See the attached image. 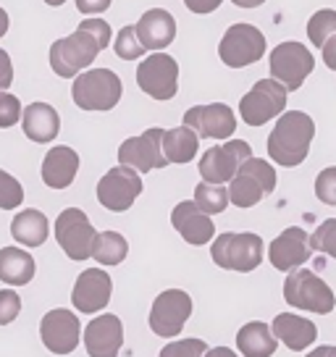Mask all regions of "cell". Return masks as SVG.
Instances as JSON below:
<instances>
[{
	"label": "cell",
	"mask_w": 336,
	"mask_h": 357,
	"mask_svg": "<svg viewBox=\"0 0 336 357\" xmlns=\"http://www.w3.org/2000/svg\"><path fill=\"white\" fill-rule=\"evenodd\" d=\"M108 45H111V24L102 19H84L79 22L77 32L50 45V66L61 79H77L90 63H95V58Z\"/></svg>",
	"instance_id": "cell-1"
},
{
	"label": "cell",
	"mask_w": 336,
	"mask_h": 357,
	"mask_svg": "<svg viewBox=\"0 0 336 357\" xmlns=\"http://www.w3.org/2000/svg\"><path fill=\"white\" fill-rule=\"evenodd\" d=\"M315 137V121L305 111H287L268 134V155L276 166L297 168L305 163Z\"/></svg>",
	"instance_id": "cell-2"
},
{
	"label": "cell",
	"mask_w": 336,
	"mask_h": 357,
	"mask_svg": "<svg viewBox=\"0 0 336 357\" xmlns=\"http://www.w3.org/2000/svg\"><path fill=\"white\" fill-rule=\"evenodd\" d=\"M284 300L294 310L313 312V315H328L336 307L334 289L310 268H297V271L287 273V279H284Z\"/></svg>",
	"instance_id": "cell-3"
},
{
	"label": "cell",
	"mask_w": 336,
	"mask_h": 357,
	"mask_svg": "<svg viewBox=\"0 0 336 357\" xmlns=\"http://www.w3.org/2000/svg\"><path fill=\"white\" fill-rule=\"evenodd\" d=\"M211 257L231 273H252L263 263V239L252 231H226L211 245Z\"/></svg>",
	"instance_id": "cell-4"
},
{
	"label": "cell",
	"mask_w": 336,
	"mask_h": 357,
	"mask_svg": "<svg viewBox=\"0 0 336 357\" xmlns=\"http://www.w3.org/2000/svg\"><path fill=\"white\" fill-rule=\"evenodd\" d=\"M121 79L111 68H90L71 84V98L82 111H111L121 100Z\"/></svg>",
	"instance_id": "cell-5"
},
{
	"label": "cell",
	"mask_w": 336,
	"mask_h": 357,
	"mask_svg": "<svg viewBox=\"0 0 336 357\" xmlns=\"http://www.w3.org/2000/svg\"><path fill=\"white\" fill-rule=\"evenodd\" d=\"M276 190V168L263 158H250L229 181V200L236 208H252Z\"/></svg>",
	"instance_id": "cell-6"
},
{
	"label": "cell",
	"mask_w": 336,
	"mask_h": 357,
	"mask_svg": "<svg viewBox=\"0 0 336 357\" xmlns=\"http://www.w3.org/2000/svg\"><path fill=\"white\" fill-rule=\"evenodd\" d=\"M287 95L289 89L279 84L276 79H260L252 89L239 100V116L247 126H263V123L281 119L287 113Z\"/></svg>",
	"instance_id": "cell-7"
},
{
	"label": "cell",
	"mask_w": 336,
	"mask_h": 357,
	"mask_svg": "<svg viewBox=\"0 0 336 357\" xmlns=\"http://www.w3.org/2000/svg\"><path fill=\"white\" fill-rule=\"evenodd\" d=\"M268 68H270V79H276L289 92H294V89L303 87L305 79L313 74L315 58L303 43L289 40V43H281L273 47Z\"/></svg>",
	"instance_id": "cell-8"
},
{
	"label": "cell",
	"mask_w": 336,
	"mask_h": 357,
	"mask_svg": "<svg viewBox=\"0 0 336 357\" xmlns=\"http://www.w3.org/2000/svg\"><path fill=\"white\" fill-rule=\"evenodd\" d=\"M266 53V34L252 24H231L218 45V56L229 68H245L258 63Z\"/></svg>",
	"instance_id": "cell-9"
},
{
	"label": "cell",
	"mask_w": 336,
	"mask_h": 357,
	"mask_svg": "<svg viewBox=\"0 0 336 357\" xmlns=\"http://www.w3.org/2000/svg\"><path fill=\"white\" fill-rule=\"evenodd\" d=\"M163 137H166V129L150 126L145 134L123 139L121 147H119V166H129L139 174L166 168L168 160L163 155Z\"/></svg>",
	"instance_id": "cell-10"
},
{
	"label": "cell",
	"mask_w": 336,
	"mask_h": 357,
	"mask_svg": "<svg viewBox=\"0 0 336 357\" xmlns=\"http://www.w3.org/2000/svg\"><path fill=\"white\" fill-rule=\"evenodd\" d=\"M252 158V147L245 139H229L226 145L211 147L200 158V176L208 184H226Z\"/></svg>",
	"instance_id": "cell-11"
},
{
	"label": "cell",
	"mask_w": 336,
	"mask_h": 357,
	"mask_svg": "<svg viewBox=\"0 0 336 357\" xmlns=\"http://www.w3.org/2000/svg\"><path fill=\"white\" fill-rule=\"evenodd\" d=\"M137 84L153 100H171L179 89V63L166 53H153L137 66Z\"/></svg>",
	"instance_id": "cell-12"
},
{
	"label": "cell",
	"mask_w": 336,
	"mask_h": 357,
	"mask_svg": "<svg viewBox=\"0 0 336 357\" xmlns=\"http://www.w3.org/2000/svg\"><path fill=\"white\" fill-rule=\"evenodd\" d=\"M192 315V297L184 289H166L160 291L153 302V310H150V328L155 331V336L171 339V336H179L184 324L190 321Z\"/></svg>",
	"instance_id": "cell-13"
},
{
	"label": "cell",
	"mask_w": 336,
	"mask_h": 357,
	"mask_svg": "<svg viewBox=\"0 0 336 357\" xmlns=\"http://www.w3.org/2000/svg\"><path fill=\"white\" fill-rule=\"evenodd\" d=\"M98 231L92 229L87 213L79 208H66L56 218V239L61 250L71 260H87L92 257V245H95Z\"/></svg>",
	"instance_id": "cell-14"
},
{
	"label": "cell",
	"mask_w": 336,
	"mask_h": 357,
	"mask_svg": "<svg viewBox=\"0 0 336 357\" xmlns=\"http://www.w3.org/2000/svg\"><path fill=\"white\" fill-rule=\"evenodd\" d=\"M142 192V178L139 171L129 166H116L111 168L105 176L98 181V202H100L105 211L123 213L129 211L135 200Z\"/></svg>",
	"instance_id": "cell-15"
},
{
	"label": "cell",
	"mask_w": 336,
	"mask_h": 357,
	"mask_svg": "<svg viewBox=\"0 0 336 357\" xmlns=\"http://www.w3.org/2000/svg\"><path fill=\"white\" fill-rule=\"evenodd\" d=\"M79 336H82V324L66 307L45 312L40 321V339L53 355H71L79 347Z\"/></svg>",
	"instance_id": "cell-16"
},
{
	"label": "cell",
	"mask_w": 336,
	"mask_h": 357,
	"mask_svg": "<svg viewBox=\"0 0 336 357\" xmlns=\"http://www.w3.org/2000/svg\"><path fill=\"white\" fill-rule=\"evenodd\" d=\"M313 242L310 234L300 229V226H289L284 229L273 242L268 245V260L270 266L281 271V273H291L297 268H305V263L313 255Z\"/></svg>",
	"instance_id": "cell-17"
},
{
	"label": "cell",
	"mask_w": 336,
	"mask_h": 357,
	"mask_svg": "<svg viewBox=\"0 0 336 357\" xmlns=\"http://www.w3.org/2000/svg\"><path fill=\"white\" fill-rule=\"evenodd\" d=\"M184 126H190L200 139H229L236 132V116L226 102L194 105L184 113Z\"/></svg>",
	"instance_id": "cell-18"
},
{
	"label": "cell",
	"mask_w": 336,
	"mask_h": 357,
	"mask_svg": "<svg viewBox=\"0 0 336 357\" xmlns=\"http://www.w3.org/2000/svg\"><path fill=\"white\" fill-rule=\"evenodd\" d=\"M111 291H113V281L102 268H84V271L79 273L77 284H74L71 302H74V307H77L79 312L95 315V312H100L108 307Z\"/></svg>",
	"instance_id": "cell-19"
},
{
	"label": "cell",
	"mask_w": 336,
	"mask_h": 357,
	"mask_svg": "<svg viewBox=\"0 0 336 357\" xmlns=\"http://www.w3.org/2000/svg\"><path fill=\"white\" fill-rule=\"evenodd\" d=\"M171 223L181 234V239L192 247L208 245L215 236V223L194 200H181L174 211H171Z\"/></svg>",
	"instance_id": "cell-20"
},
{
	"label": "cell",
	"mask_w": 336,
	"mask_h": 357,
	"mask_svg": "<svg viewBox=\"0 0 336 357\" xmlns=\"http://www.w3.org/2000/svg\"><path fill=\"white\" fill-rule=\"evenodd\" d=\"M84 347L90 357H119L123 347V326L119 315H98L84 328Z\"/></svg>",
	"instance_id": "cell-21"
},
{
	"label": "cell",
	"mask_w": 336,
	"mask_h": 357,
	"mask_svg": "<svg viewBox=\"0 0 336 357\" xmlns=\"http://www.w3.org/2000/svg\"><path fill=\"white\" fill-rule=\"evenodd\" d=\"M273 334L281 344L291 349V352H305L307 347H313L318 342V326L305 318V315H294V312H279L273 318Z\"/></svg>",
	"instance_id": "cell-22"
},
{
	"label": "cell",
	"mask_w": 336,
	"mask_h": 357,
	"mask_svg": "<svg viewBox=\"0 0 336 357\" xmlns=\"http://www.w3.org/2000/svg\"><path fill=\"white\" fill-rule=\"evenodd\" d=\"M139 43L145 45V50L160 53L163 47L176 40V19L166 8H150L142 13V19L135 24Z\"/></svg>",
	"instance_id": "cell-23"
},
{
	"label": "cell",
	"mask_w": 336,
	"mask_h": 357,
	"mask_svg": "<svg viewBox=\"0 0 336 357\" xmlns=\"http://www.w3.org/2000/svg\"><path fill=\"white\" fill-rule=\"evenodd\" d=\"M79 171V155L77 150L61 145V147H50L47 155L43 158V181H45L50 190H68L77 178Z\"/></svg>",
	"instance_id": "cell-24"
},
{
	"label": "cell",
	"mask_w": 336,
	"mask_h": 357,
	"mask_svg": "<svg viewBox=\"0 0 336 357\" xmlns=\"http://www.w3.org/2000/svg\"><path fill=\"white\" fill-rule=\"evenodd\" d=\"M22 129L26 134V139H32L37 145H47L61 132L58 111L53 105H47V102H32V105L24 108Z\"/></svg>",
	"instance_id": "cell-25"
},
{
	"label": "cell",
	"mask_w": 336,
	"mask_h": 357,
	"mask_svg": "<svg viewBox=\"0 0 336 357\" xmlns=\"http://www.w3.org/2000/svg\"><path fill=\"white\" fill-rule=\"evenodd\" d=\"M236 349L242 357H273L279 349V339L268 324L250 321L236 331Z\"/></svg>",
	"instance_id": "cell-26"
},
{
	"label": "cell",
	"mask_w": 336,
	"mask_h": 357,
	"mask_svg": "<svg viewBox=\"0 0 336 357\" xmlns=\"http://www.w3.org/2000/svg\"><path fill=\"white\" fill-rule=\"evenodd\" d=\"M37 266L29 252H24L22 247H3L0 250V281H6L8 287H26L34 279Z\"/></svg>",
	"instance_id": "cell-27"
},
{
	"label": "cell",
	"mask_w": 336,
	"mask_h": 357,
	"mask_svg": "<svg viewBox=\"0 0 336 357\" xmlns=\"http://www.w3.org/2000/svg\"><path fill=\"white\" fill-rule=\"evenodd\" d=\"M11 234L13 239L24 247H40L45 245L47 234H50V226H47V218L43 211H22L13 215L11 221Z\"/></svg>",
	"instance_id": "cell-28"
},
{
	"label": "cell",
	"mask_w": 336,
	"mask_h": 357,
	"mask_svg": "<svg viewBox=\"0 0 336 357\" xmlns=\"http://www.w3.org/2000/svg\"><path fill=\"white\" fill-rule=\"evenodd\" d=\"M197 147H200V137L192 132L190 126H176V129H168L163 137V155L168 163H190L197 155Z\"/></svg>",
	"instance_id": "cell-29"
},
{
	"label": "cell",
	"mask_w": 336,
	"mask_h": 357,
	"mask_svg": "<svg viewBox=\"0 0 336 357\" xmlns=\"http://www.w3.org/2000/svg\"><path fill=\"white\" fill-rule=\"evenodd\" d=\"M126 255H129V245H126V239L119 231H100L95 236L92 257L100 266H119V263H123Z\"/></svg>",
	"instance_id": "cell-30"
},
{
	"label": "cell",
	"mask_w": 336,
	"mask_h": 357,
	"mask_svg": "<svg viewBox=\"0 0 336 357\" xmlns=\"http://www.w3.org/2000/svg\"><path fill=\"white\" fill-rule=\"evenodd\" d=\"M194 202L200 205V211H205L208 215H215V213H224L229 208V187L224 184H208V181H200L194 187Z\"/></svg>",
	"instance_id": "cell-31"
},
{
	"label": "cell",
	"mask_w": 336,
	"mask_h": 357,
	"mask_svg": "<svg viewBox=\"0 0 336 357\" xmlns=\"http://www.w3.org/2000/svg\"><path fill=\"white\" fill-rule=\"evenodd\" d=\"M307 37L315 47L323 50L326 43L336 37V11L334 8H323V11H315L307 22Z\"/></svg>",
	"instance_id": "cell-32"
},
{
	"label": "cell",
	"mask_w": 336,
	"mask_h": 357,
	"mask_svg": "<svg viewBox=\"0 0 336 357\" xmlns=\"http://www.w3.org/2000/svg\"><path fill=\"white\" fill-rule=\"evenodd\" d=\"M113 50H116V56L123 58V61H137V58H142L145 45L139 43V37H137V26H123L121 32L116 34Z\"/></svg>",
	"instance_id": "cell-33"
},
{
	"label": "cell",
	"mask_w": 336,
	"mask_h": 357,
	"mask_svg": "<svg viewBox=\"0 0 336 357\" xmlns=\"http://www.w3.org/2000/svg\"><path fill=\"white\" fill-rule=\"evenodd\" d=\"M24 200V187L19 178L0 171V211H16Z\"/></svg>",
	"instance_id": "cell-34"
},
{
	"label": "cell",
	"mask_w": 336,
	"mask_h": 357,
	"mask_svg": "<svg viewBox=\"0 0 336 357\" xmlns=\"http://www.w3.org/2000/svg\"><path fill=\"white\" fill-rule=\"evenodd\" d=\"M315 252H323V255L334 257L336 260V218H326L310 236Z\"/></svg>",
	"instance_id": "cell-35"
},
{
	"label": "cell",
	"mask_w": 336,
	"mask_h": 357,
	"mask_svg": "<svg viewBox=\"0 0 336 357\" xmlns=\"http://www.w3.org/2000/svg\"><path fill=\"white\" fill-rule=\"evenodd\" d=\"M208 344L202 339H179V342H168L158 357H205Z\"/></svg>",
	"instance_id": "cell-36"
},
{
	"label": "cell",
	"mask_w": 336,
	"mask_h": 357,
	"mask_svg": "<svg viewBox=\"0 0 336 357\" xmlns=\"http://www.w3.org/2000/svg\"><path fill=\"white\" fill-rule=\"evenodd\" d=\"M315 197L323 205H336V166L323 168L315 176Z\"/></svg>",
	"instance_id": "cell-37"
},
{
	"label": "cell",
	"mask_w": 336,
	"mask_h": 357,
	"mask_svg": "<svg viewBox=\"0 0 336 357\" xmlns=\"http://www.w3.org/2000/svg\"><path fill=\"white\" fill-rule=\"evenodd\" d=\"M24 119L22 102L11 92H0V129H11Z\"/></svg>",
	"instance_id": "cell-38"
},
{
	"label": "cell",
	"mask_w": 336,
	"mask_h": 357,
	"mask_svg": "<svg viewBox=\"0 0 336 357\" xmlns=\"http://www.w3.org/2000/svg\"><path fill=\"white\" fill-rule=\"evenodd\" d=\"M22 312V297L13 289H0V326H8Z\"/></svg>",
	"instance_id": "cell-39"
},
{
	"label": "cell",
	"mask_w": 336,
	"mask_h": 357,
	"mask_svg": "<svg viewBox=\"0 0 336 357\" xmlns=\"http://www.w3.org/2000/svg\"><path fill=\"white\" fill-rule=\"evenodd\" d=\"M13 82V66H11V56L0 47V92H6V89L11 87Z\"/></svg>",
	"instance_id": "cell-40"
},
{
	"label": "cell",
	"mask_w": 336,
	"mask_h": 357,
	"mask_svg": "<svg viewBox=\"0 0 336 357\" xmlns=\"http://www.w3.org/2000/svg\"><path fill=\"white\" fill-rule=\"evenodd\" d=\"M77 8L84 16H95V13H102L111 8V0H77Z\"/></svg>",
	"instance_id": "cell-41"
},
{
	"label": "cell",
	"mask_w": 336,
	"mask_h": 357,
	"mask_svg": "<svg viewBox=\"0 0 336 357\" xmlns=\"http://www.w3.org/2000/svg\"><path fill=\"white\" fill-rule=\"evenodd\" d=\"M221 3H224V0H184V6H187L192 13H200V16H205V13H213Z\"/></svg>",
	"instance_id": "cell-42"
},
{
	"label": "cell",
	"mask_w": 336,
	"mask_h": 357,
	"mask_svg": "<svg viewBox=\"0 0 336 357\" xmlns=\"http://www.w3.org/2000/svg\"><path fill=\"white\" fill-rule=\"evenodd\" d=\"M323 63H326V68L336 71V37H331V40L326 43V47H323Z\"/></svg>",
	"instance_id": "cell-43"
},
{
	"label": "cell",
	"mask_w": 336,
	"mask_h": 357,
	"mask_svg": "<svg viewBox=\"0 0 336 357\" xmlns=\"http://www.w3.org/2000/svg\"><path fill=\"white\" fill-rule=\"evenodd\" d=\"M305 357H336V344H323V347H315L310 349Z\"/></svg>",
	"instance_id": "cell-44"
},
{
	"label": "cell",
	"mask_w": 336,
	"mask_h": 357,
	"mask_svg": "<svg viewBox=\"0 0 336 357\" xmlns=\"http://www.w3.org/2000/svg\"><path fill=\"white\" fill-rule=\"evenodd\" d=\"M205 357H239L234 349H229V347H213V349H208Z\"/></svg>",
	"instance_id": "cell-45"
},
{
	"label": "cell",
	"mask_w": 336,
	"mask_h": 357,
	"mask_svg": "<svg viewBox=\"0 0 336 357\" xmlns=\"http://www.w3.org/2000/svg\"><path fill=\"white\" fill-rule=\"evenodd\" d=\"M234 6H239V8H258V6H263L266 0H231Z\"/></svg>",
	"instance_id": "cell-46"
},
{
	"label": "cell",
	"mask_w": 336,
	"mask_h": 357,
	"mask_svg": "<svg viewBox=\"0 0 336 357\" xmlns=\"http://www.w3.org/2000/svg\"><path fill=\"white\" fill-rule=\"evenodd\" d=\"M8 32V13L0 8V37Z\"/></svg>",
	"instance_id": "cell-47"
},
{
	"label": "cell",
	"mask_w": 336,
	"mask_h": 357,
	"mask_svg": "<svg viewBox=\"0 0 336 357\" xmlns=\"http://www.w3.org/2000/svg\"><path fill=\"white\" fill-rule=\"evenodd\" d=\"M47 6H63V3H66V0H45Z\"/></svg>",
	"instance_id": "cell-48"
}]
</instances>
